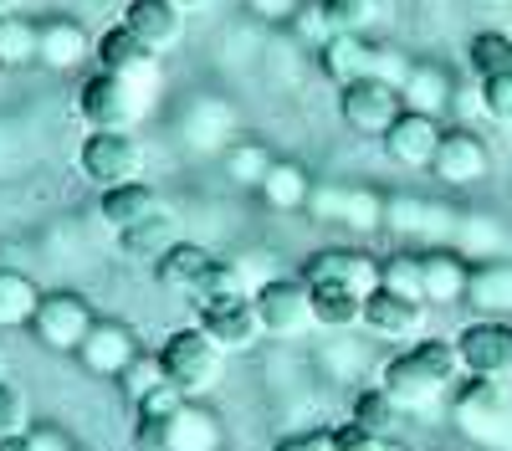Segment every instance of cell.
Returning a JSON list of instances; mask_svg holds the SVG:
<instances>
[{"instance_id":"15","label":"cell","mask_w":512,"mask_h":451,"mask_svg":"<svg viewBox=\"0 0 512 451\" xmlns=\"http://www.w3.org/2000/svg\"><path fill=\"white\" fill-rule=\"evenodd\" d=\"M195 328H205L226 354H246V349H256V339H267L251 298H221V303L195 308Z\"/></svg>"},{"instance_id":"47","label":"cell","mask_w":512,"mask_h":451,"mask_svg":"<svg viewBox=\"0 0 512 451\" xmlns=\"http://www.w3.org/2000/svg\"><path fill=\"white\" fill-rule=\"evenodd\" d=\"M31 441H36V451H72V441L52 426H31Z\"/></svg>"},{"instance_id":"8","label":"cell","mask_w":512,"mask_h":451,"mask_svg":"<svg viewBox=\"0 0 512 451\" xmlns=\"http://www.w3.org/2000/svg\"><path fill=\"white\" fill-rule=\"evenodd\" d=\"M251 303H256V318H262L267 339H303L308 323H313V287H308V277H267L251 293Z\"/></svg>"},{"instance_id":"18","label":"cell","mask_w":512,"mask_h":451,"mask_svg":"<svg viewBox=\"0 0 512 451\" xmlns=\"http://www.w3.org/2000/svg\"><path fill=\"white\" fill-rule=\"evenodd\" d=\"M308 282H344L354 293H379V257H369L364 246H328L303 267Z\"/></svg>"},{"instance_id":"17","label":"cell","mask_w":512,"mask_h":451,"mask_svg":"<svg viewBox=\"0 0 512 451\" xmlns=\"http://www.w3.org/2000/svg\"><path fill=\"white\" fill-rule=\"evenodd\" d=\"M420 282H425V303L431 308H451L466 303V287H472V262H466L456 246H431L420 252Z\"/></svg>"},{"instance_id":"20","label":"cell","mask_w":512,"mask_h":451,"mask_svg":"<svg viewBox=\"0 0 512 451\" xmlns=\"http://www.w3.org/2000/svg\"><path fill=\"white\" fill-rule=\"evenodd\" d=\"M93 57H98L103 72H118L128 82H144V88H154V77H159V52H149L128 26H108L98 36V52Z\"/></svg>"},{"instance_id":"6","label":"cell","mask_w":512,"mask_h":451,"mask_svg":"<svg viewBox=\"0 0 512 451\" xmlns=\"http://www.w3.org/2000/svg\"><path fill=\"white\" fill-rule=\"evenodd\" d=\"M134 441H139V451H221L226 431H221V416L210 405L185 400L169 421L134 426Z\"/></svg>"},{"instance_id":"22","label":"cell","mask_w":512,"mask_h":451,"mask_svg":"<svg viewBox=\"0 0 512 451\" xmlns=\"http://www.w3.org/2000/svg\"><path fill=\"white\" fill-rule=\"evenodd\" d=\"M379 47L384 41H369V36H333L328 47L318 52V67H323L328 82L349 88V82L379 77Z\"/></svg>"},{"instance_id":"14","label":"cell","mask_w":512,"mask_h":451,"mask_svg":"<svg viewBox=\"0 0 512 451\" xmlns=\"http://www.w3.org/2000/svg\"><path fill=\"white\" fill-rule=\"evenodd\" d=\"M384 205H390V195H379L369 185H354V190L318 185L308 211L318 221H338V226H349V231H384Z\"/></svg>"},{"instance_id":"50","label":"cell","mask_w":512,"mask_h":451,"mask_svg":"<svg viewBox=\"0 0 512 451\" xmlns=\"http://www.w3.org/2000/svg\"><path fill=\"white\" fill-rule=\"evenodd\" d=\"M175 6H180L185 16H195V11H210V6H216V0H175Z\"/></svg>"},{"instance_id":"41","label":"cell","mask_w":512,"mask_h":451,"mask_svg":"<svg viewBox=\"0 0 512 451\" xmlns=\"http://www.w3.org/2000/svg\"><path fill=\"white\" fill-rule=\"evenodd\" d=\"M26 431H31V410H26V395H21L11 380H0V441L26 436Z\"/></svg>"},{"instance_id":"32","label":"cell","mask_w":512,"mask_h":451,"mask_svg":"<svg viewBox=\"0 0 512 451\" xmlns=\"http://www.w3.org/2000/svg\"><path fill=\"white\" fill-rule=\"evenodd\" d=\"M400 416H405V405L384 390V385L359 390L354 405H349V426H359V431H369V436H395V421H400Z\"/></svg>"},{"instance_id":"44","label":"cell","mask_w":512,"mask_h":451,"mask_svg":"<svg viewBox=\"0 0 512 451\" xmlns=\"http://www.w3.org/2000/svg\"><path fill=\"white\" fill-rule=\"evenodd\" d=\"M338 441H344V451H410V446L395 441V436H369V431H359V426H338Z\"/></svg>"},{"instance_id":"33","label":"cell","mask_w":512,"mask_h":451,"mask_svg":"<svg viewBox=\"0 0 512 451\" xmlns=\"http://www.w3.org/2000/svg\"><path fill=\"white\" fill-rule=\"evenodd\" d=\"M466 67H472L482 82H487V77L512 72V31H502V26L477 31L472 41H466Z\"/></svg>"},{"instance_id":"5","label":"cell","mask_w":512,"mask_h":451,"mask_svg":"<svg viewBox=\"0 0 512 451\" xmlns=\"http://www.w3.org/2000/svg\"><path fill=\"white\" fill-rule=\"evenodd\" d=\"M456 226L461 216L451 205L425 200V195H390V205H384V231L405 246H425V252L431 246H456Z\"/></svg>"},{"instance_id":"46","label":"cell","mask_w":512,"mask_h":451,"mask_svg":"<svg viewBox=\"0 0 512 451\" xmlns=\"http://www.w3.org/2000/svg\"><path fill=\"white\" fill-rule=\"evenodd\" d=\"M303 6H308V0H246V11L256 21H292Z\"/></svg>"},{"instance_id":"13","label":"cell","mask_w":512,"mask_h":451,"mask_svg":"<svg viewBox=\"0 0 512 451\" xmlns=\"http://www.w3.org/2000/svg\"><path fill=\"white\" fill-rule=\"evenodd\" d=\"M139 354H144V349H139L134 323H123V318H98L93 334L82 339V349H77V364L88 369V375H98V380H118Z\"/></svg>"},{"instance_id":"4","label":"cell","mask_w":512,"mask_h":451,"mask_svg":"<svg viewBox=\"0 0 512 451\" xmlns=\"http://www.w3.org/2000/svg\"><path fill=\"white\" fill-rule=\"evenodd\" d=\"M144 103H149L144 82H128V77L103 72V67L77 88V113H82V123L108 129V134H128V123H139Z\"/></svg>"},{"instance_id":"21","label":"cell","mask_w":512,"mask_h":451,"mask_svg":"<svg viewBox=\"0 0 512 451\" xmlns=\"http://www.w3.org/2000/svg\"><path fill=\"white\" fill-rule=\"evenodd\" d=\"M149 52H175V41H180V26H185V11L175 6V0H128L123 6V21Z\"/></svg>"},{"instance_id":"28","label":"cell","mask_w":512,"mask_h":451,"mask_svg":"<svg viewBox=\"0 0 512 451\" xmlns=\"http://www.w3.org/2000/svg\"><path fill=\"white\" fill-rule=\"evenodd\" d=\"M313 287V323L318 328H333V334H344V328H364V293L344 282H308Z\"/></svg>"},{"instance_id":"29","label":"cell","mask_w":512,"mask_h":451,"mask_svg":"<svg viewBox=\"0 0 512 451\" xmlns=\"http://www.w3.org/2000/svg\"><path fill=\"white\" fill-rule=\"evenodd\" d=\"M313 190L318 185L308 180V170H303V164H292V159H277L272 170H267V180H262V200H267V211H277V216L308 211Z\"/></svg>"},{"instance_id":"3","label":"cell","mask_w":512,"mask_h":451,"mask_svg":"<svg viewBox=\"0 0 512 451\" xmlns=\"http://www.w3.org/2000/svg\"><path fill=\"white\" fill-rule=\"evenodd\" d=\"M164 359V375L169 385H180L190 400H200L205 390L221 385V369H226V349L205 334V328H175L159 349Z\"/></svg>"},{"instance_id":"52","label":"cell","mask_w":512,"mask_h":451,"mask_svg":"<svg viewBox=\"0 0 512 451\" xmlns=\"http://www.w3.org/2000/svg\"><path fill=\"white\" fill-rule=\"evenodd\" d=\"M72 451H77V446H72Z\"/></svg>"},{"instance_id":"51","label":"cell","mask_w":512,"mask_h":451,"mask_svg":"<svg viewBox=\"0 0 512 451\" xmlns=\"http://www.w3.org/2000/svg\"><path fill=\"white\" fill-rule=\"evenodd\" d=\"M16 6H21V0H0V16H11Z\"/></svg>"},{"instance_id":"35","label":"cell","mask_w":512,"mask_h":451,"mask_svg":"<svg viewBox=\"0 0 512 451\" xmlns=\"http://www.w3.org/2000/svg\"><path fill=\"white\" fill-rule=\"evenodd\" d=\"M41 52V21L26 16H0V67H31Z\"/></svg>"},{"instance_id":"43","label":"cell","mask_w":512,"mask_h":451,"mask_svg":"<svg viewBox=\"0 0 512 451\" xmlns=\"http://www.w3.org/2000/svg\"><path fill=\"white\" fill-rule=\"evenodd\" d=\"M292 26H297V36L318 41V47H328V41H333V26H328V16H323V6H318V0H308V6L292 16Z\"/></svg>"},{"instance_id":"16","label":"cell","mask_w":512,"mask_h":451,"mask_svg":"<svg viewBox=\"0 0 512 451\" xmlns=\"http://www.w3.org/2000/svg\"><path fill=\"white\" fill-rule=\"evenodd\" d=\"M446 139V123L431 118V113H400V123L390 134H384V154H390L395 164H405V170H431L436 164V149Z\"/></svg>"},{"instance_id":"2","label":"cell","mask_w":512,"mask_h":451,"mask_svg":"<svg viewBox=\"0 0 512 451\" xmlns=\"http://www.w3.org/2000/svg\"><path fill=\"white\" fill-rule=\"evenodd\" d=\"M451 426L492 451L512 446V385L507 380H466L451 395Z\"/></svg>"},{"instance_id":"49","label":"cell","mask_w":512,"mask_h":451,"mask_svg":"<svg viewBox=\"0 0 512 451\" xmlns=\"http://www.w3.org/2000/svg\"><path fill=\"white\" fill-rule=\"evenodd\" d=\"M0 451H36V441H31V431H26V436H11V441H0Z\"/></svg>"},{"instance_id":"38","label":"cell","mask_w":512,"mask_h":451,"mask_svg":"<svg viewBox=\"0 0 512 451\" xmlns=\"http://www.w3.org/2000/svg\"><path fill=\"white\" fill-rule=\"evenodd\" d=\"M379 287L384 293H395V298H415L425 303V282H420V252H390V257H379Z\"/></svg>"},{"instance_id":"42","label":"cell","mask_w":512,"mask_h":451,"mask_svg":"<svg viewBox=\"0 0 512 451\" xmlns=\"http://www.w3.org/2000/svg\"><path fill=\"white\" fill-rule=\"evenodd\" d=\"M482 113L512 129V72H502V77H487V82H482Z\"/></svg>"},{"instance_id":"19","label":"cell","mask_w":512,"mask_h":451,"mask_svg":"<svg viewBox=\"0 0 512 451\" xmlns=\"http://www.w3.org/2000/svg\"><path fill=\"white\" fill-rule=\"evenodd\" d=\"M420 328H425V303L415 298H395V293H369L364 303V334L384 339V344H410L420 339Z\"/></svg>"},{"instance_id":"37","label":"cell","mask_w":512,"mask_h":451,"mask_svg":"<svg viewBox=\"0 0 512 451\" xmlns=\"http://www.w3.org/2000/svg\"><path fill=\"white\" fill-rule=\"evenodd\" d=\"M231 108L226 103H216V98H200L195 108H190V118H185V139L195 144V149H221L226 144V134H231Z\"/></svg>"},{"instance_id":"45","label":"cell","mask_w":512,"mask_h":451,"mask_svg":"<svg viewBox=\"0 0 512 451\" xmlns=\"http://www.w3.org/2000/svg\"><path fill=\"white\" fill-rule=\"evenodd\" d=\"M277 451H344L338 431H303V436H287Z\"/></svg>"},{"instance_id":"9","label":"cell","mask_w":512,"mask_h":451,"mask_svg":"<svg viewBox=\"0 0 512 451\" xmlns=\"http://www.w3.org/2000/svg\"><path fill=\"white\" fill-rule=\"evenodd\" d=\"M93 323H98L93 303L82 293H72V287H57V293L41 298V308L31 318V334H36L41 349H52V354H77L82 339L93 334Z\"/></svg>"},{"instance_id":"31","label":"cell","mask_w":512,"mask_h":451,"mask_svg":"<svg viewBox=\"0 0 512 451\" xmlns=\"http://www.w3.org/2000/svg\"><path fill=\"white\" fill-rule=\"evenodd\" d=\"M175 241H180V236H175V221L159 211V216H149V221H139V226L118 231V252H123L128 262H159Z\"/></svg>"},{"instance_id":"25","label":"cell","mask_w":512,"mask_h":451,"mask_svg":"<svg viewBox=\"0 0 512 451\" xmlns=\"http://www.w3.org/2000/svg\"><path fill=\"white\" fill-rule=\"evenodd\" d=\"M400 98H405V108H410V113L446 118V113H451V103H456V82H451V72H446V67H436V62H415V67H410V77L400 82Z\"/></svg>"},{"instance_id":"30","label":"cell","mask_w":512,"mask_h":451,"mask_svg":"<svg viewBox=\"0 0 512 451\" xmlns=\"http://www.w3.org/2000/svg\"><path fill=\"white\" fill-rule=\"evenodd\" d=\"M41 298H47V293H41L26 272L0 267V328H31Z\"/></svg>"},{"instance_id":"40","label":"cell","mask_w":512,"mask_h":451,"mask_svg":"<svg viewBox=\"0 0 512 451\" xmlns=\"http://www.w3.org/2000/svg\"><path fill=\"white\" fill-rule=\"evenodd\" d=\"M272 164H277V159H272L262 144H231V149H226V175H231L236 185H251V190H262V180H267Z\"/></svg>"},{"instance_id":"26","label":"cell","mask_w":512,"mask_h":451,"mask_svg":"<svg viewBox=\"0 0 512 451\" xmlns=\"http://www.w3.org/2000/svg\"><path fill=\"white\" fill-rule=\"evenodd\" d=\"M466 303L477 318H512V262H472V287H466Z\"/></svg>"},{"instance_id":"36","label":"cell","mask_w":512,"mask_h":451,"mask_svg":"<svg viewBox=\"0 0 512 451\" xmlns=\"http://www.w3.org/2000/svg\"><path fill=\"white\" fill-rule=\"evenodd\" d=\"M333 36H369L384 21V0H318Z\"/></svg>"},{"instance_id":"39","label":"cell","mask_w":512,"mask_h":451,"mask_svg":"<svg viewBox=\"0 0 512 451\" xmlns=\"http://www.w3.org/2000/svg\"><path fill=\"white\" fill-rule=\"evenodd\" d=\"M159 385H169V375H164V359L159 354H139L134 364H128L123 369V375H118V390H123V400L128 405H144Z\"/></svg>"},{"instance_id":"34","label":"cell","mask_w":512,"mask_h":451,"mask_svg":"<svg viewBox=\"0 0 512 451\" xmlns=\"http://www.w3.org/2000/svg\"><path fill=\"white\" fill-rule=\"evenodd\" d=\"M502 246H507V231H502L492 216H461V226H456V252H461L466 262H497Z\"/></svg>"},{"instance_id":"10","label":"cell","mask_w":512,"mask_h":451,"mask_svg":"<svg viewBox=\"0 0 512 451\" xmlns=\"http://www.w3.org/2000/svg\"><path fill=\"white\" fill-rule=\"evenodd\" d=\"M451 344L466 380H512V318H472Z\"/></svg>"},{"instance_id":"1","label":"cell","mask_w":512,"mask_h":451,"mask_svg":"<svg viewBox=\"0 0 512 451\" xmlns=\"http://www.w3.org/2000/svg\"><path fill=\"white\" fill-rule=\"evenodd\" d=\"M461 375H466V369H461L456 344H446V339H415L410 349H400L390 364L379 369V385L390 390L405 410H420V405L441 400Z\"/></svg>"},{"instance_id":"12","label":"cell","mask_w":512,"mask_h":451,"mask_svg":"<svg viewBox=\"0 0 512 451\" xmlns=\"http://www.w3.org/2000/svg\"><path fill=\"white\" fill-rule=\"evenodd\" d=\"M431 175L451 190H466V185H482L492 175V149L477 129H466V123H456V129H446L441 149H436V164Z\"/></svg>"},{"instance_id":"24","label":"cell","mask_w":512,"mask_h":451,"mask_svg":"<svg viewBox=\"0 0 512 451\" xmlns=\"http://www.w3.org/2000/svg\"><path fill=\"white\" fill-rule=\"evenodd\" d=\"M210 267H216V257L205 252V246H195V241H175L169 252L154 262V282L164 287V293H175V298H195L200 293V282L210 277Z\"/></svg>"},{"instance_id":"7","label":"cell","mask_w":512,"mask_h":451,"mask_svg":"<svg viewBox=\"0 0 512 451\" xmlns=\"http://www.w3.org/2000/svg\"><path fill=\"white\" fill-rule=\"evenodd\" d=\"M139 164H144V149L134 134H108V129H88L77 149V170L98 195L103 190H118V185H134L139 180Z\"/></svg>"},{"instance_id":"27","label":"cell","mask_w":512,"mask_h":451,"mask_svg":"<svg viewBox=\"0 0 512 451\" xmlns=\"http://www.w3.org/2000/svg\"><path fill=\"white\" fill-rule=\"evenodd\" d=\"M159 211H164V205H159V190L144 185V180L98 195V216H103L113 231H128V226H139V221H149V216H159Z\"/></svg>"},{"instance_id":"48","label":"cell","mask_w":512,"mask_h":451,"mask_svg":"<svg viewBox=\"0 0 512 451\" xmlns=\"http://www.w3.org/2000/svg\"><path fill=\"white\" fill-rule=\"evenodd\" d=\"M477 108H482V82H477V93H472V88H456V103H451L456 118H472Z\"/></svg>"},{"instance_id":"11","label":"cell","mask_w":512,"mask_h":451,"mask_svg":"<svg viewBox=\"0 0 512 451\" xmlns=\"http://www.w3.org/2000/svg\"><path fill=\"white\" fill-rule=\"evenodd\" d=\"M400 113H405V98H400L395 82L364 77V82L338 88V118H344L354 134H364V139H384L400 123Z\"/></svg>"},{"instance_id":"23","label":"cell","mask_w":512,"mask_h":451,"mask_svg":"<svg viewBox=\"0 0 512 451\" xmlns=\"http://www.w3.org/2000/svg\"><path fill=\"white\" fill-rule=\"evenodd\" d=\"M93 52H98V36H88L72 16H52V21H41V52H36V62H41V67H52V72H77Z\"/></svg>"}]
</instances>
